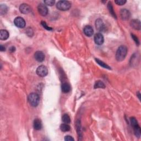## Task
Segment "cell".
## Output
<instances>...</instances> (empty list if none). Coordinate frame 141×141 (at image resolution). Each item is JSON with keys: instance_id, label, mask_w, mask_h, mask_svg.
Instances as JSON below:
<instances>
[{"instance_id": "obj_19", "label": "cell", "mask_w": 141, "mask_h": 141, "mask_svg": "<svg viewBox=\"0 0 141 141\" xmlns=\"http://www.w3.org/2000/svg\"><path fill=\"white\" fill-rule=\"evenodd\" d=\"M60 129L62 132H67L71 129V127L67 124H63L60 126Z\"/></svg>"}, {"instance_id": "obj_30", "label": "cell", "mask_w": 141, "mask_h": 141, "mask_svg": "<svg viewBox=\"0 0 141 141\" xmlns=\"http://www.w3.org/2000/svg\"><path fill=\"white\" fill-rule=\"evenodd\" d=\"M15 50H16V48H15V47L14 46H12L10 48V51L11 52H13Z\"/></svg>"}, {"instance_id": "obj_29", "label": "cell", "mask_w": 141, "mask_h": 141, "mask_svg": "<svg viewBox=\"0 0 141 141\" xmlns=\"http://www.w3.org/2000/svg\"><path fill=\"white\" fill-rule=\"evenodd\" d=\"M26 34H28V35L29 36H33V30L30 29V28H29L27 29V31H26Z\"/></svg>"}, {"instance_id": "obj_28", "label": "cell", "mask_w": 141, "mask_h": 141, "mask_svg": "<svg viewBox=\"0 0 141 141\" xmlns=\"http://www.w3.org/2000/svg\"><path fill=\"white\" fill-rule=\"evenodd\" d=\"M74 138L73 137L70 136H66L64 137V140L66 141H71V140H74Z\"/></svg>"}, {"instance_id": "obj_2", "label": "cell", "mask_w": 141, "mask_h": 141, "mask_svg": "<svg viewBox=\"0 0 141 141\" xmlns=\"http://www.w3.org/2000/svg\"><path fill=\"white\" fill-rule=\"evenodd\" d=\"M28 100L29 104L33 107H36L39 103L40 97L37 94L35 93H32L29 94L28 98Z\"/></svg>"}, {"instance_id": "obj_7", "label": "cell", "mask_w": 141, "mask_h": 141, "mask_svg": "<svg viewBox=\"0 0 141 141\" xmlns=\"http://www.w3.org/2000/svg\"><path fill=\"white\" fill-rule=\"evenodd\" d=\"M37 11L39 14L42 16H46L48 14V9L45 5L40 3L37 6Z\"/></svg>"}, {"instance_id": "obj_21", "label": "cell", "mask_w": 141, "mask_h": 141, "mask_svg": "<svg viewBox=\"0 0 141 141\" xmlns=\"http://www.w3.org/2000/svg\"><path fill=\"white\" fill-rule=\"evenodd\" d=\"M62 120L64 123L65 124H70L71 123V118L68 114H64L62 117Z\"/></svg>"}, {"instance_id": "obj_18", "label": "cell", "mask_w": 141, "mask_h": 141, "mask_svg": "<svg viewBox=\"0 0 141 141\" xmlns=\"http://www.w3.org/2000/svg\"><path fill=\"white\" fill-rule=\"evenodd\" d=\"M94 88V89H97V88L104 89V88H105V85L102 82H101L100 81H98L96 82V83H95Z\"/></svg>"}, {"instance_id": "obj_3", "label": "cell", "mask_w": 141, "mask_h": 141, "mask_svg": "<svg viewBox=\"0 0 141 141\" xmlns=\"http://www.w3.org/2000/svg\"><path fill=\"white\" fill-rule=\"evenodd\" d=\"M130 122L132 126L133 127V131H134V133L136 137L139 138L141 134V130L140 126H139L138 122H137L136 118L134 117H131L130 118Z\"/></svg>"}, {"instance_id": "obj_25", "label": "cell", "mask_w": 141, "mask_h": 141, "mask_svg": "<svg viewBox=\"0 0 141 141\" xmlns=\"http://www.w3.org/2000/svg\"><path fill=\"white\" fill-rule=\"evenodd\" d=\"M115 2L117 5L122 6L125 5L126 3V0H116V1H115Z\"/></svg>"}, {"instance_id": "obj_13", "label": "cell", "mask_w": 141, "mask_h": 141, "mask_svg": "<svg viewBox=\"0 0 141 141\" xmlns=\"http://www.w3.org/2000/svg\"><path fill=\"white\" fill-rule=\"evenodd\" d=\"M83 31H84V33L85 34V35L89 37L92 36L94 33L93 29L90 25L86 26L83 29Z\"/></svg>"}, {"instance_id": "obj_9", "label": "cell", "mask_w": 141, "mask_h": 141, "mask_svg": "<svg viewBox=\"0 0 141 141\" xmlns=\"http://www.w3.org/2000/svg\"><path fill=\"white\" fill-rule=\"evenodd\" d=\"M120 16L121 19L124 21H127L131 17V13L129 11L126 9H122L120 11Z\"/></svg>"}, {"instance_id": "obj_14", "label": "cell", "mask_w": 141, "mask_h": 141, "mask_svg": "<svg viewBox=\"0 0 141 141\" xmlns=\"http://www.w3.org/2000/svg\"><path fill=\"white\" fill-rule=\"evenodd\" d=\"M131 26L132 28L135 29L136 30H139L140 29L141 25H140V22L138 20H133L130 23Z\"/></svg>"}, {"instance_id": "obj_12", "label": "cell", "mask_w": 141, "mask_h": 141, "mask_svg": "<svg viewBox=\"0 0 141 141\" xmlns=\"http://www.w3.org/2000/svg\"><path fill=\"white\" fill-rule=\"evenodd\" d=\"M20 10L21 12L23 14H28L31 11V7L28 4L23 3L22 4L20 7Z\"/></svg>"}, {"instance_id": "obj_6", "label": "cell", "mask_w": 141, "mask_h": 141, "mask_svg": "<svg viewBox=\"0 0 141 141\" xmlns=\"http://www.w3.org/2000/svg\"><path fill=\"white\" fill-rule=\"evenodd\" d=\"M14 23L15 25L20 28H24L25 26V21L21 17H17L15 18Z\"/></svg>"}, {"instance_id": "obj_26", "label": "cell", "mask_w": 141, "mask_h": 141, "mask_svg": "<svg viewBox=\"0 0 141 141\" xmlns=\"http://www.w3.org/2000/svg\"><path fill=\"white\" fill-rule=\"evenodd\" d=\"M41 25L43 26V27L46 29V30H52V28H50V27H49V26H48L46 24V23L45 22H41Z\"/></svg>"}, {"instance_id": "obj_15", "label": "cell", "mask_w": 141, "mask_h": 141, "mask_svg": "<svg viewBox=\"0 0 141 141\" xmlns=\"http://www.w3.org/2000/svg\"><path fill=\"white\" fill-rule=\"evenodd\" d=\"M10 34L6 30L2 29L0 30V39L1 40H6L9 37Z\"/></svg>"}, {"instance_id": "obj_20", "label": "cell", "mask_w": 141, "mask_h": 141, "mask_svg": "<svg viewBox=\"0 0 141 141\" xmlns=\"http://www.w3.org/2000/svg\"><path fill=\"white\" fill-rule=\"evenodd\" d=\"M108 8L109 9V11L110 14H111L114 17H115V18H116V14H115V12H114V8H113V7H112L111 2H109L108 5Z\"/></svg>"}, {"instance_id": "obj_4", "label": "cell", "mask_w": 141, "mask_h": 141, "mask_svg": "<svg viewBox=\"0 0 141 141\" xmlns=\"http://www.w3.org/2000/svg\"><path fill=\"white\" fill-rule=\"evenodd\" d=\"M56 7L60 11H68L71 7V3L67 1H60L57 3Z\"/></svg>"}, {"instance_id": "obj_16", "label": "cell", "mask_w": 141, "mask_h": 141, "mask_svg": "<svg viewBox=\"0 0 141 141\" xmlns=\"http://www.w3.org/2000/svg\"><path fill=\"white\" fill-rule=\"evenodd\" d=\"M71 86L67 83H63L61 85V90L64 93H69L71 91Z\"/></svg>"}, {"instance_id": "obj_1", "label": "cell", "mask_w": 141, "mask_h": 141, "mask_svg": "<svg viewBox=\"0 0 141 141\" xmlns=\"http://www.w3.org/2000/svg\"><path fill=\"white\" fill-rule=\"evenodd\" d=\"M127 54V48L126 46L121 45L118 48L116 53V59L119 62L123 61L125 60Z\"/></svg>"}, {"instance_id": "obj_8", "label": "cell", "mask_w": 141, "mask_h": 141, "mask_svg": "<svg viewBox=\"0 0 141 141\" xmlns=\"http://www.w3.org/2000/svg\"><path fill=\"white\" fill-rule=\"evenodd\" d=\"M96 26L97 29L99 32H104L106 29L104 22L101 19H98L96 21Z\"/></svg>"}, {"instance_id": "obj_10", "label": "cell", "mask_w": 141, "mask_h": 141, "mask_svg": "<svg viewBox=\"0 0 141 141\" xmlns=\"http://www.w3.org/2000/svg\"><path fill=\"white\" fill-rule=\"evenodd\" d=\"M94 41L98 45H101L104 41V36L101 33H97L94 36Z\"/></svg>"}, {"instance_id": "obj_31", "label": "cell", "mask_w": 141, "mask_h": 141, "mask_svg": "<svg viewBox=\"0 0 141 141\" xmlns=\"http://www.w3.org/2000/svg\"><path fill=\"white\" fill-rule=\"evenodd\" d=\"M5 46H3L2 45H1L0 46V51H5Z\"/></svg>"}, {"instance_id": "obj_27", "label": "cell", "mask_w": 141, "mask_h": 141, "mask_svg": "<svg viewBox=\"0 0 141 141\" xmlns=\"http://www.w3.org/2000/svg\"><path fill=\"white\" fill-rule=\"evenodd\" d=\"M131 36H132V37L133 38V39L134 40V41L136 42V43L137 45H139V41L138 37H137L136 36H135V35H134V34H131Z\"/></svg>"}, {"instance_id": "obj_22", "label": "cell", "mask_w": 141, "mask_h": 141, "mask_svg": "<svg viewBox=\"0 0 141 141\" xmlns=\"http://www.w3.org/2000/svg\"><path fill=\"white\" fill-rule=\"evenodd\" d=\"M8 11V7H7L6 5L1 4L0 6V12H1V15H3L6 14Z\"/></svg>"}, {"instance_id": "obj_32", "label": "cell", "mask_w": 141, "mask_h": 141, "mask_svg": "<svg viewBox=\"0 0 141 141\" xmlns=\"http://www.w3.org/2000/svg\"><path fill=\"white\" fill-rule=\"evenodd\" d=\"M137 96H138V98L139 99V100L140 99V93L139 92H137Z\"/></svg>"}, {"instance_id": "obj_23", "label": "cell", "mask_w": 141, "mask_h": 141, "mask_svg": "<svg viewBox=\"0 0 141 141\" xmlns=\"http://www.w3.org/2000/svg\"><path fill=\"white\" fill-rule=\"evenodd\" d=\"M96 62L99 64V65L102 67H104L105 68H106V69H109V70H111V68H110L108 64H106V63H105L103 61H102L99 60V59H96Z\"/></svg>"}, {"instance_id": "obj_11", "label": "cell", "mask_w": 141, "mask_h": 141, "mask_svg": "<svg viewBox=\"0 0 141 141\" xmlns=\"http://www.w3.org/2000/svg\"><path fill=\"white\" fill-rule=\"evenodd\" d=\"M34 58L37 62H42L45 60V55L44 53L41 51H37L35 52L34 54Z\"/></svg>"}, {"instance_id": "obj_5", "label": "cell", "mask_w": 141, "mask_h": 141, "mask_svg": "<svg viewBox=\"0 0 141 141\" xmlns=\"http://www.w3.org/2000/svg\"><path fill=\"white\" fill-rule=\"evenodd\" d=\"M48 73V70L47 67L41 65L38 67L36 69V74L41 77H44L46 76Z\"/></svg>"}, {"instance_id": "obj_17", "label": "cell", "mask_w": 141, "mask_h": 141, "mask_svg": "<svg viewBox=\"0 0 141 141\" xmlns=\"http://www.w3.org/2000/svg\"><path fill=\"white\" fill-rule=\"evenodd\" d=\"M33 127L34 129L36 130H40L42 128V123L41 121L38 119H35L33 123Z\"/></svg>"}, {"instance_id": "obj_24", "label": "cell", "mask_w": 141, "mask_h": 141, "mask_svg": "<svg viewBox=\"0 0 141 141\" xmlns=\"http://www.w3.org/2000/svg\"><path fill=\"white\" fill-rule=\"evenodd\" d=\"M55 1L54 0H46V1H44V3L46 5H48L49 6H52L54 5Z\"/></svg>"}]
</instances>
